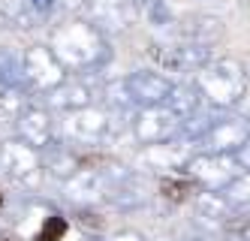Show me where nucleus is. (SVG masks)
<instances>
[{
	"label": "nucleus",
	"mask_w": 250,
	"mask_h": 241,
	"mask_svg": "<svg viewBox=\"0 0 250 241\" xmlns=\"http://www.w3.org/2000/svg\"><path fill=\"white\" fill-rule=\"evenodd\" d=\"M48 48L55 51V58L63 64V69H73V72L97 69L112 54L105 33L91 22H82V18H66V22L51 27Z\"/></svg>",
	"instance_id": "obj_1"
},
{
	"label": "nucleus",
	"mask_w": 250,
	"mask_h": 241,
	"mask_svg": "<svg viewBox=\"0 0 250 241\" xmlns=\"http://www.w3.org/2000/svg\"><path fill=\"white\" fill-rule=\"evenodd\" d=\"M193 82L211 109H232L247 90V72L235 58H211L202 69H196Z\"/></svg>",
	"instance_id": "obj_2"
},
{
	"label": "nucleus",
	"mask_w": 250,
	"mask_h": 241,
	"mask_svg": "<svg viewBox=\"0 0 250 241\" xmlns=\"http://www.w3.org/2000/svg\"><path fill=\"white\" fill-rule=\"evenodd\" d=\"M184 172L193 184H199L205 190H223L229 181H235L244 166L238 163L235 154H217V151H202L193 154L184 166Z\"/></svg>",
	"instance_id": "obj_3"
},
{
	"label": "nucleus",
	"mask_w": 250,
	"mask_h": 241,
	"mask_svg": "<svg viewBox=\"0 0 250 241\" xmlns=\"http://www.w3.org/2000/svg\"><path fill=\"white\" fill-rule=\"evenodd\" d=\"M21 72H24V90L33 94H45L55 85L66 79L63 64L55 58V51L48 45H30L21 54Z\"/></svg>",
	"instance_id": "obj_4"
},
{
	"label": "nucleus",
	"mask_w": 250,
	"mask_h": 241,
	"mask_svg": "<svg viewBox=\"0 0 250 241\" xmlns=\"http://www.w3.org/2000/svg\"><path fill=\"white\" fill-rule=\"evenodd\" d=\"M151 58L169 72H196L211 61V45L181 36L175 43H154Z\"/></svg>",
	"instance_id": "obj_5"
},
{
	"label": "nucleus",
	"mask_w": 250,
	"mask_h": 241,
	"mask_svg": "<svg viewBox=\"0 0 250 241\" xmlns=\"http://www.w3.org/2000/svg\"><path fill=\"white\" fill-rule=\"evenodd\" d=\"M178 130H181V118H178L166 103L139 106V112L133 115V136L139 139V145H154V142L175 139Z\"/></svg>",
	"instance_id": "obj_6"
},
{
	"label": "nucleus",
	"mask_w": 250,
	"mask_h": 241,
	"mask_svg": "<svg viewBox=\"0 0 250 241\" xmlns=\"http://www.w3.org/2000/svg\"><path fill=\"white\" fill-rule=\"evenodd\" d=\"M61 127H63L66 139L82 142V145H97L112 133V118L105 109L82 106V109H73V112H63Z\"/></svg>",
	"instance_id": "obj_7"
},
{
	"label": "nucleus",
	"mask_w": 250,
	"mask_h": 241,
	"mask_svg": "<svg viewBox=\"0 0 250 241\" xmlns=\"http://www.w3.org/2000/svg\"><path fill=\"white\" fill-rule=\"evenodd\" d=\"M250 139V118L244 115H223L214 118L208 133L199 139L205 151H217V154H238V148Z\"/></svg>",
	"instance_id": "obj_8"
},
{
	"label": "nucleus",
	"mask_w": 250,
	"mask_h": 241,
	"mask_svg": "<svg viewBox=\"0 0 250 241\" xmlns=\"http://www.w3.org/2000/svg\"><path fill=\"white\" fill-rule=\"evenodd\" d=\"M193 145L196 142H190L184 136L145 145V148H142V154H139V166L154 169V172H178V169H184L187 160L193 157Z\"/></svg>",
	"instance_id": "obj_9"
},
{
	"label": "nucleus",
	"mask_w": 250,
	"mask_h": 241,
	"mask_svg": "<svg viewBox=\"0 0 250 241\" xmlns=\"http://www.w3.org/2000/svg\"><path fill=\"white\" fill-rule=\"evenodd\" d=\"M42 169L40 151L24 139H6L0 142V172L9 175L12 181H33Z\"/></svg>",
	"instance_id": "obj_10"
},
{
	"label": "nucleus",
	"mask_w": 250,
	"mask_h": 241,
	"mask_svg": "<svg viewBox=\"0 0 250 241\" xmlns=\"http://www.w3.org/2000/svg\"><path fill=\"white\" fill-rule=\"evenodd\" d=\"M63 196L79 205H97L109 196V178L97 166H79L69 178H63Z\"/></svg>",
	"instance_id": "obj_11"
},
{
	"label": "nucleus",
	"mask_w": 250,
	"mask_h": 241,
	"mask_svg": "<svg viewBox=\"0 0 250 241\" xmlns=\"http://www.w3.org/2000/svg\"><path fill=\"white\" fill-rule=\"evenodd\" d=\"M84 6L91 9V24L100 27L103 33H118L133 27L139 15L136 0H87Z\"/></svg>",
	"instance_id": "obj_12"
},
{
	"label": "nucleus",
	"mask_w": 250,
	"mask_h": 241,
	"mask_svg": "<svg viewBox=\"0 0 250 241\" xmlns=\"http://www.w3.org/2000/svg\"><path fill=\"white\" fill-rule=\"evenodd\" d=\"M15 127H19V139L33 145L37 151H45V148L55 142V124H51L48 109L27 106L24 112L19 115V121H15Z\"/></svg>",
	"instance_id": "obj_13"
},
{
	"label": "nucleus",
	"mask_w": 250,
	"mask_h": 241,
	"mask_svg": "<svg viewBox=\"0 0 250 241\" xmlns=\"http://www.w3.org/2000/svg\"><path fill=\"white\" fill-rule=\"evenodd\" d=\"M193 208H196V217H199L202 223H208L211 229L226 226L229 220L238 214L223 190H205V187L199 193H193Z\"/></svg>",
	"instance_id": "obj_14"
},
{
	"label": "nucleus",
	"mask_w": 250,
	"mask_h": 241,
	"mask_svg": "<svg viewBox=\"0 0 250 241\" xmlns=\"http://www.w3.org/2000/svg\"><path fill=\"white\" fill-rule=\"evenodd\" d=\"M127 85H130V94L136 100V106H160L166 103L169 90H172V82L160 72H151V69H136L127 76Z\"/></svg>",
	"instance_id": "obj_15"
},
{
	"label": "nucleus",
	"mask_w": 250,
	"mask_h": 241,
	"mask_svg": "<svg viewBox=\"0 0 250 241\" xmlns=\"http://www.w3.org/2000/svg\"><path fill=\"white\" fill-rule=\"evenodd\" d=\"M45 106L58 109V112H73V109L91 106V88L82 79H63L61 85H55L51 90H45Z\"/></svg>",
	"instance_id": "obj_16"
},
{
	"label": "nucleus",
	"mask_w": 250,
	"mask_h": 241,
	"mask_svg": "<svg viewBox=\"0 0 250 241\" xmlns=\"http://www.w3.org/2000/svg\"><path fill=\"white\" fill-rule=\"evenodd\" d=\"M202 94H199V88H196V82H181V85H172V90H169V97H166V106L172 109V112L181 118V121H187V118H193L196 112L202 109Z\"/></svg>",
	"instance_id": "obj_17"
},
{
	"label": "nucleus",
	"mask_w": 250,
	"mask_h": 241,
	"mask_svg": "<svg viewBox=\"0 0 250 241\" xmlns=\"http://www.w3.org/2000/svg\"><path fill=\"white\" fill-rule=\"evenodd\" d=\"M40 160H42V166L48 169V175H55V178H69L76 169H79V160H76V154L69 151V148H63V145H58V142H51L45 151H40Z\"/></svg>",
	"instance_id": "obj_18"
},
{
	"label": "nucleus",
	"mask_w": 250,
	"mask_h": 241,
	"mask_svg": "<svg viewBox=\"0 0 250 241\" xmlns=\"http://www.w3.org/2000/svg\"><path fill=\"white\" fill-rule=\"evenodd\" d=\"M105 202H109V205H115V208H121V211H133V208H139L142 202H145V187H142L139 175L133 172L127 181L115 184V187L109 190V196H105Z\"/></svg>",
	"instance_id": "obj_19"
},
{
	"label": "nucleus",
	"mask_w": 250,
	"mask_h": 241,
	"mask_svg": "<svg viewBox=\"0 0 250 241\" xmlns=\"http://www.w3.org/2000/svg\"><path fill=\"white\" fill-rule=\"evenodd\" d=\"M0 9H3L6 22L15 24L19 30H30V27H37L45 18V15H40L30 6V0H0Z\"/></svg>",
	"instance_id": "obj_20"
},
{
	"label": "nucleus",
	"mask_w": 250,
	"mask_h": 241,
	"mask_svg": "<svg viewBox=\"0 0 250 241\" xmlns=\"http://www.w3.org/2000/svg\"><path fill=\"white\" fill-rule=\"evenodd\" d=\"M24 109H27V103H24V90L21 88L0 85V127H3V124H15Z\"/></svg>",
	"instance_id": "obj_21"
},
{
	"label": "nucleus",
	"mask_w": 250,
	"mask_h": 241,
	"mask_svg": "<svg viewBox=\"0 0 250 241\" xmlns=\"http://www.w3.org/2000/svg\"><path fill=\"white\" fill-rule=\"evenodd\" d=\"M223 24H220V18H211V15H199V18H190L187 27H184V36L187 40H196V43H214L220 36Z\"/></svg>",
	"instance_id": "obj_22"
},
{
	"label": "nucleus",
	"mask_w": 250,
	"mask_h": 241,
	"mask_svg": "<svg viewBox=\"0 0 250 241\" xmlns=\"http://www.w3.org/2000/svg\"><path fill=\"white\" fill-rule=\"evenodd\" d=\"M0 85L21 88L24 90V72H21V54L12 48H0Z\"/></svg>",
	"instance_id": "obj_23"
},
{
	"label": "nucleus",
	"mask_w": 250,
	"mask_h": 241,
	"mask_svg": "<svg viewBox=\"0 0 250 241\" xmlns=\"http://www.w3.org/2000/svg\"><path fill=\"white\" fill-rule=\"evenodd\" d=\"M103 97H105V106L115 109V112H130V109H136V100L130 94V85L127 79H112L109 85L103 88Z\"/></svg>",
	"instance_id": "obj_24"
},
{
	"label": "nucleus",
	"mask_w": 250,
	"mask_h": 241,
	"mask_svg": "<svg viewBox=\"0 0 250 241\" xmlns=\"http://www.w3.org/2000/svg\"><path fill=\"white\" fill-rule=\"evenodd\" d=\"M223 193L235 205V211H250V169H244L235 181H229L223 187Z\"/></svg>",
	"instance_id": "obj_25"
},
{
	"label": "nucleus",
	"mask_w": 250,
	"mask_h": 241,
	"mask_svg": "<svg viewBox=\"0 0 250 241\" xmlns=\"http://www.w3.org/2000/svg\"><path fill=\"white\" fill-rule=\"evenodd\" d=\"M223 229L229 241H250V211H238Z\"/></svg>",
	"instance_id": "obj_26"
},
{
	"label": "nucleus",
	"mask_w": 250,
	"mask_h": 241,
	"mask_svg": "<svg viewBox=\"0 0 250 241\" xmlns=\"http://www.w3.org/2000/svg\"><path fill=\"white\" fill-rule=\"evenodd\" d=\"M63 232H66V220H63V217H58V214H51L45 223H42V229H40L37 241H61V238H63Z\"/></svg>",
	"instance_id": "obj_27"
},
{
	"label": "nucleus",
	"mask_w": 250,
	"mask_h": 241,
	"mask_svg": "<svg viewBox=\"0 0 250 241\" xmlns=\"http://www.w3.org/2000/svg\"><path fill=\"white\" fill-rule=\"evenodd\" d=\"M196 193V184L193 181H166L163 184V196L175 199V202H181V199H193Z\"/></svg>",
	"instance_id": "obj_28"
},
{
	"label": "nucleus",
	"mask_w": 250,
	"mask_h": 241,
	"mask_svg": "<svg viewBox=\"0 0 250 241\" xmlns=\"http://www.w3.org/2000/svg\"><path fill=\"white\" fill-rule=\"evenodd\" d=\"M109 241H145V235L136 232V229H121V232H115Z\"/></svg>",
	"instance_id": "obj_29"
},
{
	"label": "nucleus",
	"mask_w": 250,
	"mask_h": 241,
	"mask_svg": "<svg viewBox=\"0 0 250 241\" xmlns=\"http://www.w3.org/2000/svg\"><path fill=\"white\" fill-rule=\"evenodd\" d=\"M84 3L87 0H55V6H61L66 12H79V9H84Z\"/></svg>",
	"instance_id": "obj_30"
},
{
	"label": "nucleus",
	"mask_w": 250,
	"mask_h": 241,
	"mask_svg": "<svg viewBox=\"0 0 250 241\" xmlns=\"http://www.w3.org/2000/svg\"><path fill=\"white\" fill-rule=\"evenodd\" d=\"M30 6L37 9L40 15H48L51 9H55V0H30Z\"/></svg>",
	"instance_id": "obj_31"
},
{
	"label": "nucleus",
	"mask_w": 250,
	"mask_h": 241,
	"mask_svg": "<svg viewBox=\"0 0 250 241\" xmlns=\"http://www.w3.org/2000/svg\"><path fill=\"white\" fill-rule=\"evenodd\" d=\"M235 157H238V163L244 166V169H250V139L238 148V154H235Z\"/></svg>",
	"instance_id": "obj_32"
},
{
	"label": "nucleus",
	"mask_w": 250,
	"mask_h": 241,
	"mask_svg": "<svg viewBox=\"0 0 250 241\" xmlns=\"http://www.w3.org/2000/svg\"><path fill=\"white\" fill-rule=\"evenodd\" d=\"M181 241H211V238H205V235H193V238H181Z\"/></svg>",
	"instance_id": "obj_33"
},
{
	"label": "nucleus",
	"mask_w": 250,
	"mask_h": 241,
	"mask_svg": "<svg viewBox=\"0 0 250 241\" xmlns=\"http://www.w3.org/2000/svg\"><path fill=\"white\" fill-rule=\"evenodd\" d=\"M6 24H9V22H6V15H3V9H0V30H3Z\"/></svg>",
	"instance_id": "obj_34"
},
{
	"label": "nucleus",
	"mask_w": 250,
	"mask_h": 241,
	"mask_svg": "<svg viewBox=\"0 0 250 241\" xmlns=\"http://www.w3.org/2000/svg\"><path fill=\"white\" fill-rule=\"evenodd\" d=\"M145 3H151V0H136V6H145Z\"/></svg>",
	"instance_id": "obj_35"
},
{
	"label": "nucleus",
	"mask_w": 250,
	"mask_h": 241,
	"mask_svg": "<svg viewBox=\"0 0 250 241\" xmlns=\"http://www.w3.org/2000/svg\"><path fill=\"white\" fill-rule=\"evenodd\" d=\"M0 241H12V238H9V235H0Z\"/></svg>",
	"instance_id": "obj_36"
},
{
	"label": "nucleus",
	"mask_w": 250,
	"mask_h": 241,
	"mask_svg": "<svg viewBox=\"0 0 250 241\" xmlns=\"http://www.w3.org/2000/svg\"><path fill=\"white\" fill-rule=\"evenodd\" d=\"M87 241H105V238H87Z\"/></svg>",
	"instance_id": "obj_37"
},
{
	"label": "nucleus",
	"mask_w": 250,
	"mask_h": 241,
	"mask_svg": "<svg viewBox=\"0 0 250 241\" xmlns=\"http://www.w3.org/2000/svg\"><path fill=\"white\" fill-rule=\"evenodd\" d=\"M0 208H3V193H0Z\"/></svg>",
	"instance_id": "obj_38"
}]
</instances>
